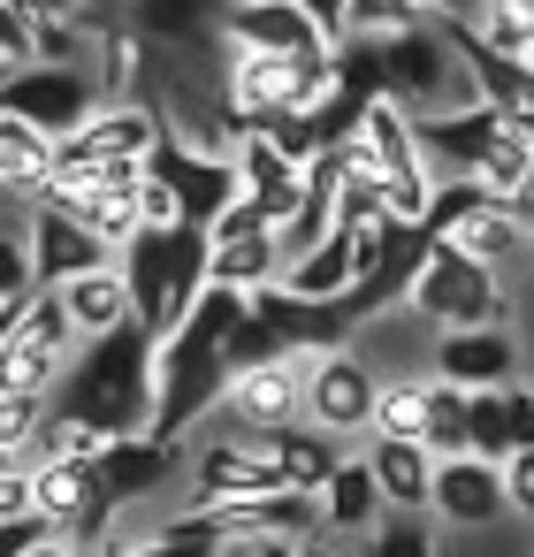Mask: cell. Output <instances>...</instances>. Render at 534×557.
<instances>
[{"label":"cell","instance_id":"1","mask_svg":"<svg viewBox=\"0 0 534 557\" xmlns=\"http://www.w3.org/2000/svg\"><path fill=\"white\" fill-rule=\"evenodd\" d=\"M62 405L85 412L100 435H146L153 428V329H108L85 336V351L62 374Z\"/></svg>","mask_w":534,"mask_h":557},{"label":"cell","instance_id":"2","mask_svg":"<svg viewBox=\"0 0 534 557\" xmlns=\"http://www.w3.org/2000/svg\"><path fill=\"white\" fill-rule=\"evenodd\" d=\"M115 260H123V275H131V290H138V321H146L153 336H169V329L191 321V306H199L207 283H214V230H199V222L138 230Z\"/></svg>","mask_w":534,"mask_h":557},{"label":"cell","instance_id":"3","mask_svg":"<svg viewBox=\"0 0 534 557\" xmlns=\"http://www.w3.org/2000/svg\"><path fill=\"white\" fill-rule=\"evenodd\" d=\"M382 62H389V92H397L412 115H435V108H465V100H481V77H473L458 32L435 24V16L412 24V32H397V39H382Z\"/></svg>","mask_w":534,"mask_h":557},{"label":"cell","instance_id":"4","mask_svg":"<svg viewBox=\"0 0 534 557\" xmlns=\"http://www.w3.org/2000/svg\"><path fill=\"white\" fill-rule=\"evenodd\" d=\"M412 306L435 321V329H488V321H519L511 290H504V268L458 252L450 237H435L420 283H412Z\"/></svg>","mask_w":534,"mask_h":557},{"label":"cell","instance_id":"5","mask_svg":"<svg viewBox=\"0 0 534 557\" xmlns=\"http://www.w3.org/2000/svg\"><path fill=\"white\" fill-rule=\"evenodd\" d=\"M313 359H321V351H306V344H283V351H268V359H245V367L229 374V397H222L214 428H252V435L298 428V420H306Z\"/></svg>","mask_w":534,"mask_h":557},{"label":"cell","instance_id":"6","mask_svg":"<svg viewBox=\"0 0 534 557\" xmlns=\"http://www.w3.org/2000/svg\"><path fill=\"white\" fill-rule=\"evenodd\" d=\"M0 108L70 138L85 131L100 108H108V77L100 70H77V62H39V70H16V77H0Z\"/></svg>","mask_w":534,"mask_h":557},{"label":"cell","instance_id":"7","mask_svg":"<svg viewBox=\"0 0 534 557\" xmlns=\"http://www.w3.org/2000/svg\"><path fill=\"white\" fill-rule=\"evenodd\" d=\"M382 367L359 351V344H336L313 359V382H306V420L328 428V435H374V397H382Z\"/></svg>","mask_w":534,"mask_h":557},{"label":"cell","instance_id":"8","mask_svg":"<svg viewBox=\"0 0 534 557\" xmlns=\"http://www.w3.org/2000/svg\"><path fill=\"white\" fill-rule=\"evenodd\" d=\"M443 527H458V534H488V527H504V519H519L511 511V481H504V458H488V450H458V458H435V504H427Z\"/></svg>","mask_w":534,"mask_h":557},{"label":"cell","instance_id":"9","mask_svg":"<svg viewBox=\"0 0 534 557\" xmlns=\"http://www.w3.org/2000/svg\"><path fill=\"white\" fill-rule=\"evenodd\" d=\"M146 161H153V176H169V184H176L184 222H199V230H214V214L245 191L237 153H207V146H191L184 131H161V146H153Z\"/></svg>","mask_w":534,"mask_h":557},{"label":"cell","instance_id":"10","mask_svg":"<svg viewBox=\"0 0 534 557\" xmlns=\"http://www.w3.org/2000/svg\"><path fill=\"white\" fill-rule=\"evenodd\" d=\"M344 161L367 169V176H389V184H405V176H435V169H427V146H420V115H412L397 92L367 100L359 131L344 138Z\"/></svg>","mask_w":534,"mask_h":557},{"label":"cell","instance_id":"11","mask_svg":"<svg viewBox=\"0 0 534 557\" xmlns=\"http://www.w3.org/2000/svg\"><path fill=\"white\" fill-rule=\"evenodd\" d=\"M519 367H526V344L511 336V321H488V329H443V336H435V374H443V382L488 389V382H519Z\"/></svg>","mask_w":534,"mask_h":557},{"label":"cell","instance_id":"12","mask_svg":"<svg viewBox=\"0 0 534 557\" xmlns=\"http://www.w3.org/2000/svg\"><path fill=\"white\" fill-rule=\"evenodd\" d=\"M222 39H229V47H260V54H321V47H336V39L298 9V0H229Z\"/></svg>","mask_w":534,"mask_h":557},{"label":"cell","instance_id":"13","mask_svg":"<svg viewBox=\"0 0 534 557\" xmlns=\"http://www.w3.org/2000/svg\"><path fill=\"white\" fill-rule=\"evenodd\" d=\"M504 115L488 100H465V108H435L420 115V146H427V169L435 176H481V153L496 146Z\"/></svg>","mask_w":534,"mask_h":557},{"label":"cell","instance_id":"14","mask_svg":"<svg viewBox=\"0 0 534 557\" xmlns=\"http://www.w3.org/2000/svg\"><path fill=\"white\" fill-rule=\"evenodd\" d=\"M321 511H328V542H359V549H374V534H382V519H389V496H382V473H374V458L359 450H344V466L328 473V488H321Z\"/></svg>","mask_w":534,"mask_h":557},{"label":"cell","instance_id":"15","mask_svg":"<svg viewBox=\"0 0 534 557\" xmlns=\"http://www.w3.org/2000/svg\"><path fill=\"white\" fill-rule=\"evenodd\" d=\"M443 237H450L458 252H473V260L504 268V275H511V268H534V222H526V214H511L496 191H481V199L443 230Z\"/></svg>","mask_w":534,"mask_h":557},{"label":"cell","instance_id":"16","mask_svg":"<svg viewBox=\"0 0 534 557\" xmlns=\"http://www.w3.org/2000/svg\"><path fill=\"white\" fill-rule=\"evenodd\" d=\"M54 176H62V138L0 108V191L9 199H47Z\"/></svg>","mask_w":534,"mask_h":557},{"label":"cell","instance_id":"17","mask_svg":"<svg viewBox=\"0 0 534 557\" xmlns=\"http://www.w3.org/2000/svg\"><path fill=\"white\" fill-rule=\"evenodd\" d=\"M32 260H39V275H47V283H70V275H85V268L115 260V245H108L100 230H85L70 207L39 199V222H32Z\"/></svg>","mask_w":534,"mask_h":557},{"label":"cell","instance_id":"18","mask_svg":"<svg viewBox=\"0 0 534 557\" xmlns=\"http://www.w3.org/2000/svg\"><path fill=\"white\" fill-rule=\"evenodd\" d=\"M450 32H458V47H465V62H473V77H481V100H488L511 131H534V62L481 47L473 24H450Z\"/></svg>","mask_w":534,"mask_h":557},{"label":"cell","instance_id":"19","mask_svg":"<svg viewBox=\"0 0 534 557\" xmlns=\"http://www.w3.org/2000/svg\"><path fill=\"white\" fill-rule=\"evenodd\" d=\"M62 298H70V313H77L85 336H108V329H131V321H138V290H131L123 260H100V268L70 275Z\"/></svg>","mask_w":534,"mask_h":557},{"label":"cell","instance_id":"20","mask_svg":"<svg viewBox=\"0 0 534 557\" xmlns=\"http://www.w3.org/2000/svg\"><path fill=\"white\" fill-rule=\"evenodd\" d=\"M367 458L382 473L389 511H427L435 504V450L427 443H412V435H367Z\"/></svg>","mask_w":534,"mask_h":557},{"label":"cell","instance_id":"21","mask_svg":"<svg viewBox=\"0 0 534 557\" xmlns=\"http://www.w3.org/2000/svg\"><path fill=\"white\" fill-rule=\"evenodd\" d=\"M359 275H367V268H359V237L336 222V237H321L306 260L283 268V290H298V298H351Z\"/></svg>","mask_w":534,"mask_h":557},{"label":"cell","instance_id":"22","mask_svg":"<svg viewBox=\"0 0 534 557\" xmlns=\"http://www.w3.org/2000/svg\"><path fill=\"white\" fill-rule=\"evenodd\" d=\"M214 283H229V290H268V283H283V237L275 230H252V237H214Z\"/></svg>","mask_w":534,"mask_h":557},{"label":"cell","instance_id":"23","mask_svg":"<svg viewBox=\"0 0 534 557\" xmlns=\"http://www.w3.org/2000/svg\"><path fill=\"white\" fill-rule=\"evenodd\" d=\"M275 450H283V481H298V488H328V473L344 466V435H328V428H313V420L283 428Z\"/></svg>","mask_w":534,"mask_h":557},{"label":"cell","instance_id":"24","mask_svg":"<svg viewBox=\"0 0 534 557\" xmlns=\"http://www.w3.org/2000/svg\"><path fill=\"white\" fill-rule=\"evenodd\" d=\"M435 458H458V450H473V389L465 382H443L435 374V389H427V435H420Z\"/></svg>","mask_w":534,"mask_h":557},{"label":"cell","instance_id":"25","mask_svg":"<svg viewBox=\"0 0 534 557\" xmlns=\"http://www.w3.org/2000/svg\"><path fill=\"white\" fill-rule=\"evenodd\" d=\"M427 389H435V374H389L382 382V397H374V435H427Z\"/></svg>","mask_w":534,"mask_h":557},{"label":"cell","instance_id":"26","mask_svg":"<svg viewBox=\"0 0 534 557\" xmlns=\"http://www.w3.org/2000/svg\"><path fill=\"white\" fill-rule=\"evenodd\" d=\"M0 542H9L16 557H77V527L54 519V511H24V519H0Z\"/></svg>","mask_w":534,"mask_h":557},{"label":"cell","instance_id":"27","mask_svg":"<svg viewBox=\"0 0 534 557\" xmlns=\"http://www.w3.org/2000/svg\"><path fill=\"white\" fill-rule=\"evenodd\" d=\"M473 39H481V47H496V54L534 62V0H488L481 24H473Z\"/></svg>","mask_w":534,"mask_h":557},{"label":"cell","instance_id":"28","mask_svg":"<svg viewBox=\"0 0 534 557\" xmlns=\"http://www.w3.org/2000/svg\"><path fill=\"white\" fill-rule=\"evenodd\" d=\"M526 176H534V131H511V123H504V131H496V146L481 153V184H488L496 199H511Z\"/></svg>","mask_w":534,"mask_h":557},{"label":"cell","instance_id":"29","mask_svg":"<svg viewBox=\"0 0 534 557\" xmlns=\"http://www.w3.org/2000/svg\"><path fill=\"white\" fill-rule=\"evenodd\" d=\"M473 450H488V458H511V450H519V435H511V397H504V382L473 389Z\"/></svg>","mask_w":534,"mask_h":557},{"label":"cell","instance_id":"30","mask_svg":"<svg viewBox=\"0 0 534 557\" xmlns=\"http://www.w3.org/2000/svg\"><path fill=\"white\" fill-rule=\"evenodd\" d=\"M412 24H427L420 0H351V39H397Z\"/></svg>","mask_w":534,"mask_h":557},{"label":"cell","instance_id":"31","mask_svg":"<svg viewBox=\"0 0 534 557\" xmlns=\"http://www.w3.org/2000/svg\"><path fill=\"white\" fill-rule=\"evenodd\" d=\"M16 70H39V24L0 9V77H16Z\"/></svg>","mask_w":534,"mask_h":557},{"label":"cell","instance_id":"32","mask_svg":"<svg viewBox=\"0 0 534 557\" xmlns=\"http://www.w3.org/2000/svg\"><path fill=\"white\" fill-rule=\"evenodd\" d=\"M138 207H146V230H176V222H184V199H176V184H169V176H153V161H146Z\"/></svg>","mask_w":534,"mask_h":557},{"label":"cell","instance_id":"33","mask_svg":"<svg viewBox=\"0 0 534 557\" xmlns=\"http://www.w3.org/2000/svg\"><path fill=\"white\" fill-rule=\"evenodd\" d=\"M504 481H511V511L526 519V542H534V443H519L504 458Z\"/></svg>","mask_w":534,"mask_h":557},{"label":"cell","instance_id":"34","mask_svg":"<svg viewBox=\"0 0 534 557\" xmlns=\"http://www.w3.org/2000/svg\"><path fill=\"white\" fill-rule=\"evenodd\" d=\"M0 9H16V16H32V24H77L85 0H0Z\"/></svg>","mask_w":534,"mask_h":557},{"label":"cell","instance_id":"35","mask_svg":"<svg viewBox=\"0 0 534 557\" xmlns=\"http://www.w3.org/2000/svg\"><path fill=\"white\" fill-rule=\"evenodd\" d=\"M298 9H306L328 39H351V0H298Z\"/></svg>","mask_w":534,"mask_h":557},{"label":"cell","instance_id":"36","mask_svg":"<svg viewBox=\"0 0 534 557\" xmlns=\"http://www.w3.org/2000/svg\"><path fill=\"white\" fill-rule=\"evenodd\" d=\"M420 9H427L435 24H481V9H488V0H420Z\"/></svg>","mask_w":534,"mask_h":557}]
</instances>
